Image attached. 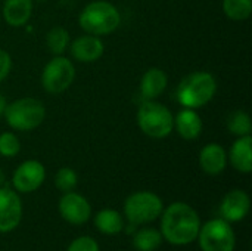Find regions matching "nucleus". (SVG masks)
<instances>
[{"label": "nucleus", "instance_id": "dca6fc26", "mask_svg": "<svg viewBox=\"0 0 252 251\" xmlns=\"http://www.w3.org/2000/svg\"><path fill=\"white\" fill-rule=\"evenodd\" d=\"M174 127H176L179 136L183 138L185 141H195L201 136L204 123H202L201 115L195 109L185 108L176 115Z\"/></svg>", "mask_w": 252, "mask_h": 251}, {"label": "nucleus", "instance_id": "c85d7f7f", "mask_svg": "<svg viewBox=\"0 0 252 251\" xmlns=\"http://www.w3.org/2000/svg\"><path fill=\"white\" fill-rule=\"evenodd\" d=\"M4 183H6V175H4V172L0 169V188L4 186Z\"/></svg>", "mask_w": 252, "mask_h": 251}, {"label": "nucleus", "instance_id": "20e7f679", "mask_svg": "<svg viewBox=\"0 0 252 251\" xmlns=\"http://www.w3.org/2000/svg\"><path fill=\"white\" fill-rule=\"evenodd\" d=\"M4 120L10 129L16 132H31L37 129L46 118V108L35 98H21L7 104Z\"/></svg>", "mask_w": 252, "mask_h": 251}, {"label": "nucleus", "instance_id": "7ed1b4c3", "mask_svg": "<svg viewBox=\"0 0 252 251\" xmlns=\"http://www.w3.org/2000/svg\"><path fill=\"white\" fill-rule=\"evenodd\" d=\"M217 92V80L211 72L195 71L186 75L177 87V99L185 108H201L207 105Z\"/></svg>", "mask_w": 252, "mask_h": 251}, {"label": "nucleus", "instance_id": "f257e3e1", "mask_svg": "<svg viewBox=\"0 0 252 251\" xmlns=\"http://www.w3.org/2000/svg\"><path fill=\"white\" fill-rule=\"evenodd\" d=\"M161 235L173 246H188L198 237L201 219L196 210L182 201L170 204L161 213Z\"/></svg>", "mask_w": 252, "mask_h": 251}, {"label": "nucleus", "instance_id": "f8f14e48", "mask_svg": "<svg viewBox=\"0 0 252 251\" xmlns=\"http://www.w3.org/2000/svg\"><path fill=\"white\" fill-rule=\"evenodd\" d=\"M250 209V195L242 189H233L223 197L220 203V216L229 223H236L248 216Z\"/></svg>", "mask_w": 252, "mask_h": 251}, {"label": "nucleus", "instance_id": "412c9836", "mask_svg": "<svg viewBox=\"0 0 252 251\" xmlns=\"http://www.w3.org/2000/svg\"><path fill=\"white\" fill-rule=\"evenodd\" d=\"M69 43H71L69 33L65 28H62V27H53V28H50L49 33H47V36H46L47 49L55 56L62 55L69 47Z\"/></svg>", "mask_w": 252, "mask_h": 251}, {"label": "nucleus", "instance_id": "f3484780", "mask_svg": "<svg viewBox=\"0 0 252 251\" xmlns=\"http://www.w3.org/2000/svg\"><path fill=\"white\" fill-rule=\"evenodd\" d=\"M168 84V75L161 68H149L140 80V95L145 101L157 99L164 93Z\"/></svg>", "mask_w": 252, "mask_h": 251}, {"label": "nucleus", "instance_id": "6ab92c4d", "mask_svg": "<svg viewBox=\"0 0 252 251\" xmlns=\"http://www.w3.org/2000/svg\"><path fill=\"white\" fill-rule=\"evenodd\" d=\"M94 226L103 235H118L124 228V220L120 212L103 209L94 216Z\"/></svg>", "mask_w": 252, "mask_h": 251}, {"label": "nucleus", "instance_id": "1a4fd4ad", "mask_svg": "<svg viewBox=\"0 0 252 251\" xmlns=\"http://www.w3.org/2000/svg\"><path fill=\"white\" fill-rule=\"evenodd\" d=\"M46 179V169L37 160H27L21 163L13 175H12V185L16 192L30 194L37 191Z\"/></svg>", "mask_w": 252, "mask_h": 251}, {"label": "nucleus", "instance_id": "cd10ccee", "mask_svg": "<svg viewBox=\"0 0 252 251\" xmlns=\"http://www.w3.org/2000/svg\"><path fill=\"white\" fill-rule=\"evenodd\" d=\"M6 107H7V102H6L4 96L0 93V117L4 114V109H6Z\"/></svg>", "mask_w": 252, "mask_h": 251}, {"label": "nucleus", "instance_id": "5701e85b", "mask_svg": "<svg viewBox=\"0 0 252 251\" xmlns=\"http://www.w3.org/2000/svg\"><path fill=\"white\" fill-rule=\"evenodd\" d=\"M223 12L232 21H245L252 13V0H223Z\"/></svg>", "mask_w": 252, "mask_h": 251}, {"label": "nucleus", "instance_id": "2eb2a0df", "mask_svg": "<svg viewBox=\"0 0 252 251\" xmlns=\"http://www.w3.org/2000/svg\"><path fill=\"white\" fill-rule=\"evenodd\" d=\"M227 160L230 161L232 167L241 173H251L252 172V138L248 136H239L227 155Z\"/></svg>", "mask_w": 252, "mask_h": 251}, {"label": "nucleus", "instance_id": "423d86ee", "mask_svg": "<svg viewBox=\"0 0 252 251\" xmlns=\"http://www.w3.org/2000/svg\"><path fill=\"white\" fill-rule=\"evenodd\" d=\"M164 210L162 200L151 191H139L127 197L124 215L133 225H145L157 220Z\"/></svg>", "mask_w": 252, "mask_h": 251}, {"label": "nucleus", "instance_id": "f03ea898", "mask_svg": "<svg viewBox=\"0 0 252 251\" xmlns=\"http://www.w3.org/2000/svg\"><path fill=\"white\" fill-rule=\"evenodd\" d=\"M78 24L86 34L100 37L114 33L120 27L121 13L111 1L94 0L84 6V9L80 12Z\"/></svg>", "mask_w": 252, "mask_h": 251}, {"label": "nucleus", "instance_id": "393cba45", "mask_svg": "<svg viewBox=\"0 0 252 251\" xmlns=\"http://www.w3.org/2000/svg\"><path fill=\"white\" fill-rule=\"evenodd\" d=\"M21 143L15 133L12 132H3L0 135V155L6 158H13L19 154Z\"/></svg>", "mask_w": 252, "mask_h": 251}, {"label": "nucleus", "instance_id": "4468645a", "mask_svg": "<svg viewBox=\"0 0 252 251\" xmlns=\"http://www.w3.org/2000/svg\"><path fill=\"white\" fill-rule=\"evenodd\" d=\"M199 166L204 173L210 176H217L223 173L227 167V152L219 143H208L199 152Z\"/></svg>", "mask_w": 252, "mask_h": 251}, {"label": "nucleus", "instance_id": "bb28decb", "mask_svg": "<svg viewBox=\"0 0 252 251\" xmlns=\"http://www.w3.org/2000/svg\"><path fill=\"white\" fill-rule=\"evenodd\" d=\"M12 70V58L7 52L0 49V83L7 78Z\"/></svg>", "mask_w": 252, "mask_h": 251}, {"label": "nucleus", "instance_id": "b1692460", "mask_svg": "<svg viewBox=\"0 0 252 251\" xmlns=\"http://www.w3.org/2000/svg\"><path fill=\"white\" fill-rule=\"evenodd\" d=\"M78 183V176L74 169L71 167H62L55 175V185L61 192H71L75 189Z\"/></svg>", "mask_w": 252, "mask_h": 251}, {"label": "nucleus", "instance_id": "6e6552de", "mask_svg": "<svg viewBox=\"0 0 252 251\" xmlns=\"http://www.w3.org/2000/svg\"><path fill=\"white\" fill-rule=\"evenodd\" d=\"M75 80V67L72 61L59 55L50 59L41 72V86L50 95H59L71 87Z\"/></svg>", "mask_w": 252, "mask_h": 251}, {"label": "nucleus", "instance_id": "39448f33", "mask_svg": "<svg viewBox=\"0 0 252 251\" xmlns=\"http://www.w3.org/2000/svg\"><path fill=\"white\" fill-rule=\"evenodd\" d=\"M137 124L140 130L152 139H164L174 129V117L164 105L152 101H145L137 111Z\"/></svg>", "mask_w": 252, "mask_h": 251}, {"label": "nucleus", "instance_id": "ddd939ff", "mask_svg": "<svg viewBox=\"0 0 252 251\" xmlns=\"http://www.w3.org/2000/svg\"><path fill=\"white\" fill-rule=\"evenodd\" d=\"M68 49L71 52V56L81 64L96 62L97 59L102 58L105 52L103 41L97 36H92V34H84L77 37L74 41L69 43Z\"/></svg>", "mask_w": 252, "mask_h": 251}, {"label": "nucleus", "instance_id": "a878e982", "mask_svg": "<svg viewBox=\"0 0 252 251\" xmlns=\"http://www.w3.org/2000/svg\"><path fill=\"white\" fill-rule=\"evenodd\" d=\"M66 251H99V244L92 237H78L69 244Z\"/></svg>", "mask_w": 252, "mask_h": 251}, {"label": "nucleus", "instance_id": "9b49d317", "mask_svg": "<svg viewBox=\"0 0 252 251\" xmlns=\"http://www.w3.org/2000/svg\"><path fill=\"white\" fill-rule=\"evenodd\" d=\"M22 219V201L16 191L0 188V232L13 231Z\"/></svg>", "mask_w": 252, "mask_h": 251}, {"label": "nucleus", "instance_id": "9d476101", "mask_svg": "<svg viewBox=\"0 0 252 251\" xmlns=\"http://www.w3.org/2000/svg\"><path fill=\"white\" fill-rule=\"evenodd\" d=\"M58 210L63 220L75 226L84 225L92 216V207L87 198H84L81 194H77L74 191L65 192L61 197Z\"/></svg>", "mask_w": 252, "mask_h": 251}, {"label": "nucleus", "instance_id": "c756f323", "mask_svg": "<svg viewBox=\"0 0 252 251\" xmlns=\"http://www.w3.org/2000/svg\"><path fill=\"white\" fill-rule=\"evenodd\" d=\"M35 1H46V0H35Z\"/></svg>", "mask_w": 252, "mask_h": 251}, {"label": "nucleus", "instance_id": "aec40b11", "mask_svg": "<svg viewBox=\"0 0 252 251\" xmlns=\"http://www.w3.org/2000/svg\"><path fill=\"white\" fill-rule=\"evenodd\" d=\"M161 231L154 228H143L133 237V246L137 251H155L162 244Z\"/></svg>", "mask_w": 252, "mask_h": 251}, {"label": "nucleus", "instance_id": "4be33fe9", "mask_svg": "<svg viewBox=\"0 0 252 251\" xmlns=\"http://www.w3.org/2000/svg\"><path fill=\"white\" fill-rule=\"evenodd\" d=\"M227 129L232 135L235 136H248L251 135L252 123L251 117L248 112L242 111V109H236L233 111L229 117H227Z\"/></svg>", "mask_w": 252, "mask_h": 251}, {"label": "nucleus", "instance_id": "a211bd4d", "mask_svg": "<svg viewBox=\"0 0 252 251\" xmlns=\"http://www.w3.org/2000/svg\"><path fill=\"white\" fill-rule=\"evenodd\" d=\"M3 19L10 27L25 25L32 13V0H4Z\"/></svg>", "mask_w": 252, "mask_h": 251}, {"label": "nucleus", "instance_id": "0eeeda50", "mask_svg": "<svg viewBox=\"0 0 252 251\" xmlns=\"http://www.w3.org/2000/svg\"><path fill=\"white\" fill-rule=\"evenodd\" d=\"M198 241L202 251H233L236 246V235L232 223L224 219H211L201 225Z\"/></svg>", "mask_w": 252, "mask_h": 251}]
</instances>
